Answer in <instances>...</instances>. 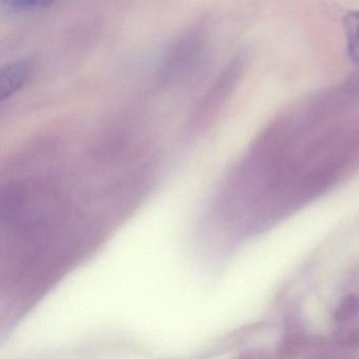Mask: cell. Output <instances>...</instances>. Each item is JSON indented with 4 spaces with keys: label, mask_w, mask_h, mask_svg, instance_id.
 Returning <instances> with one entry per match:
<instances>
[{
    "label": "cell",
    "mask_w": 359,
    "mask_h": 359,
    "mask_svg": "<svg viewBox=\"0 0 359 359\" xmlns=\"http://www.w3.org/2000/svg\"><path fill=\"white\" fill-rule=\"evenodd\" d=\"M30 70V65L24 62H12L7 67H4L0 81L1 100H5L6 98L11 97L24 86Z\"/></svg>",
    "instance_id": "obj_1"
},
{
    "label": "cell",
    "mask_w": 359,
    "mask_h": 359,
    "mask_svg": "<svg viewBox=\"0 0 359 359\" xmlns=\"http://www.w3.org/2000/svg\"><path fill=\"white\" fill-rule=\"evenodd\" d=\"M344 28L348 57L359 69V11L348 12L344 16Z\"/></svg>",
    "instance_id": "obj_2"
},
{
    "label": "cell",
    "mask_w": 359,
    "mask_h": 359,
    "mask_svg": "<svg viewBox=\"0 0 359 359\" xmlns=\"http://www.w3.org/2000/svg\"><path fill=\"white\" fill-rule=\"evenodd\" d=\"M359 315V297L348 295L340 302L334 312V320L339 325H346L354 320Z\"/></svg>",
    "instance_id": "obj_3"
}]
</instances>
